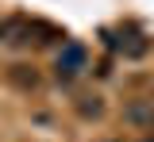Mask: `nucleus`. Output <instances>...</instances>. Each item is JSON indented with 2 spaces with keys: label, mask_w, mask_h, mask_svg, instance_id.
Instances as JSON below:
<instances>
[{
  "label": "nucleus",
  "mask_w": 154,
  "mask_h": 142,
  "mask_svg": "<svg viewBox=\"0 0 154 142\" xmlns=\"http://www.w3.org/2000/svg\"><path fill=\"white\" fill-rule=\"evenodd\" d=\"M85 61H89L85 46H81V42H66L62 54H58V77H77V73L85 69Z\"/></svg>",
  "instance_id": "f257e3e1"
},
{
  "label": "nucleus",
  "mask_w": 154,
  "mask_h": 142,
  "mask_svg": "<svg viewBox=\"0 0 154 142\" xmlns=\"http://www.w3.org/2000/svg\"><path fill=\"white\" fill-rule=\"evenodd\" d=\"M119 50H123L127 58H143V54H146V39H143V35H127V42H119Z\"/></svg>",
  "instance_id": "7ed1b4c3"
},
{
  "label": "nucleus",
  "mask_w": 154,
  "mask_h": 142,
  "mask_svg": "<svg viewBox=\"0 0 154 142\" xmlns=\"http://www.w3.org/2000/svg\"><path fill=\"white\" fill-rule=\"evenodd\" d=\"M31 31V23L23 19V16H8V19L0 23V42H12V46H19V42H27L23 35Z\"/></svg>",
  "instance_id": "f03ea898"
},
{
  "label": "nucleus",
  "mask_w": 154,
  "mask_h": 142,
  "mask_svg": "<svg viewBox=\"0 0 154 142\" xmlns=\"http://www.w3.org/2000/svg\"><path fill=\"white\" fill-rule=\"evenodd\" d=\"M127 119H131V123H150L154 111L146 108V104H131V108H127Z\"/></svg>",
  "instance_id": "20e7f679"
},
{
  "label": "nucleus",
  "mask_w": 154,
  "mask_h": 142,
  "mask_svg": "<svg viewBox=\"0 0 154 142\" xmlns=\"http://www.w3.org/2000/svg\"><path fill=\"white\" fill-rule=\"evenodd\" d=\"M77 111H81V115L89 119V115H100V111H104V104H100V100H96V96H93V104H81Z\"/></svg>",
  "instance_id": "423d86ee"
},
{
  "label": "nucleus",
  "mask_w": 154,
  "mask_h": 142,
  "mask_svg": "<svg viewBox=\"0 0 154 142\" xmlns=\"http://www.w3.org/2000/svg\"><path fill=\"white\" fill-rule=\"evenodd\" d=\"M12 81H16V84H23V88H35V84H38V77H35V73H27V65H16V69H12Z\"/></svg>",
  "instance_id": "39448f33"
}]
</instances>
